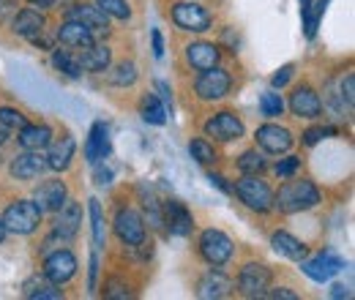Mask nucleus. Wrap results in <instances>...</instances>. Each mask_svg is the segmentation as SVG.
<instances>
[{
  "instance_id": "obj_1",
  "label": "nucleus",
  "mask_w": 355,
  "mask_h": 300,
  "mask_svg": "<svg viewBox=\"0 0 355 300\" xmlns=\"http://www.w3.org/2000/svg\"><path fill=\"white\" fill-rule=\"evenodd\" d=\"M320 202V191L311 180H284L282 188L273 194V208H279L282 213H301L309 211Z\"/></svg>"
},
{
  "instance_id": "obj_2",
  "label": "nucleus",
  "mask_w": 355,
  "mask_h": 300,
  "mask_svg": "<svg viewBox=\"0 0 355 300\" xmlns=\"http://www.w3.org/2000/svg\"><path fill=\"white\" fill-rule=\"evenodd\" d=\"M0 221H3L6 232L31 235V232H36L39 224H42V208H39L36 202H31V200H17V202H11V205L6 208V213H3Z\"/></svg>"
},
{
  "instance_id": "obj_3",
  "label": "nucleus",
  "mask_w": 355,
  "mask_h": 300,
  "mask_svg": "<svg viewBox=\"0 0 355 300\" xmlns=\"http://www.w3.org/2000/svg\"><path fill=\"white\" fill-rule=\"evenodd\" d=\"M235 194L241 197V202L257 213H266L273 208V191L263 177L257 175H243L238 183H235Z\"/></svg>"
},
{
  "instance_id": "obj_4",
  "label": "nucleus",
  "mask_w": 355,
  "mask_h": 300,
  "mask_svg": "<svg viewBox=\"0 0 355 300\" xmlns=\"http://www.w3.org/2000/svg\"><path fill=\"white\" fill-rule=\"evenodd\" d=\"M173 22L180 30H191V33H205L214 25V17L208 8L197 6V3H175L173 6Z\"/></svg>"
},
{
  "instance_id": "obj_5",
  "label": "nucleus",
  "mask_w": 355,
  "mask_h": 300,
  "mask_svg": "<svg viewBox=\"0 0 355 300\" xmlns=\"http://www.w3.org/2000/svg\"><path fill=\"white\" fill-rule=\"evenodd\" d=\"M200 254L214 267L227 265L232 259V240L224 232H219V229H205L200 235Z\"/></svg>"
},
{
  "instance_id": "obj_6",
  "label": "nucleus",
  "mask_w": 355,
  "mask_h": 300,
  "mask_svg": "<svg viewBox=\"0 0 355 300\" xmlns=\"http://www.w3.org/2000/svg\"><path fill=\"white\" fill-rule=\"evenodd\" d=\"M268 287H270V270H268L266 265L249 262V265L241 267V276H238L241 295H246V298H263Z\"/></svg>"
},
{
  "instance_id": "obj_7",
  "label": "nucleus",
  "mask_w": 355,
  "mask_h": 300,
  "mask_svg": "<svg viewBox=\"0 0 355 300\" xmlns=\"http://www.w3.org/2000/svg\"><path fill=\"white\" fill-rule=\"evenodd\" d=\"M230 85H232L230 74L219 66H214V69L200 74V80L194 82V90H197V96L202 101H216V98H224L230 93Z\"/></svg>"
},
{
  "instance_id": "obj_8",
  "label": "nucleus",
  "mask_w": 355,
  "mask_h": 300,
  "mask_svg": "<svg viewBox=\"0 0 355 300\" xmlns=\"http://www.w3.org/2000/svg\"><path fill=\"white\" fill-rule=\"evenodd\" d=\"M115 235L126 246H142V240H145V221H142V215L132 211V208L118 211V215H115Z\"/></svg>"
},
{
  "instance_id": "obj_9",
  "label": "nucleus",
  "mask_w": 355,
  "mask_h": 300,
  "mask_svg": "<svg viewBox=\"0 0 355 300\" xmlns=\"http://www.w3.org/2000/svg\"><path fill=\"white\" fill-rule=\"evenodd\" d=\"M243 121L235 112H219L205 123V136H214L219 142H232L243 136Z\"/></svg>"
},
{
  "instance_id": "obj_10",
  "label": "nucleus",
  "mask_w": 355,
  "mask_h": 300,
  "mask_svg": "<svg viewBox=\"0 0 355 300\" xmlns=\"http://www.w3.org/2000/svg\"><path fill=\"white\" fill-rule=\"evenodd\" d=\"M74 273H77V257L66 249H60L44 259V276L49 281H55L58 287L66 284L69 279H74Z\"/></svg>"
},
{
  "instance_id": "obj_11",
  "label": "nucleus",
  "mask_w": 355,
  "mask_h": 300,
  "mask_svg": "<svg viewBox=\"0 0 355 300\" xmlns=\"http://www.w3.org/2000/svg\"><path fill=\"white\" fill-rule=\"evenodd\" d=\"M290 109L295 118H306V121H317L322 115V101L320 96L311 90L309 85H301L293 90L290 96Z\"/></svg>"
},
{
  "instance_id": "obj_12",
  "label": "nucleus",
  "mask_w": 355,
  "mask_h": 300,
  "mask_svg": "<svg viewBox=\"0 0 355 300\" xmlns=\"http://www.w3.org/2000/svg\"><path fill=\"white\" fill-rule=\"evenodd\" d=\"M69 19H77V22H83L85 28H88L93 36H107L110 33V19H107V14L96 6V3H83V6H74L71 8V14H69Z\"/></svg>"
},
{
  "instance_id": "obj_13",
  "label": "nucleus",
  "mask_w": 355,
  "mask_h": 300,
  "mask_svg": "<svg viewBox=\"0 0 355 300\" xmlns=\"http://www.w3.org/2000/svg\"><path fill=\"white\" fill-rule=\"evenodd\" d=\"M66 200H69V188H66L63 180H44V183L36 188V197H33V202H36L42 211H49V213H58Z\"/></svg>"
},
{
  "instance_id": "obj_14",
  "label": "nucleus",
  "mask_w": 355,
  "mask_h": 300,
  "mask_svg": "<svg viewBox=\"0 0 355 300\" xmlns=\"http://www.w3.org/2000/svg\"><path fill=\"white\" fill-rule=\"evenodd\" d=\"M257 142L260 148L279 156V153H287L293 148V134L284 129V126H276V123H266L257 129Z\"/></svg>"
},
{
  "instance_id": "obj_15",
  "label": "nucleus",
  "mask_w": 355,
  "mask_h": 300,
  "mask_svg": "<svg viewBox=\"0 0 355 300\" xmlns=\"http://www.w3.org/2000/svg\"><path fill=\"white\" fill-rule=\"evenodd\" d=\"M80 224H83V208H80V202L66 200L63 208L58 211V218H55V235H60L63 240H71L80 232Z\"/></svg>"
},
{
  "instance_id": "obj_16",
  "label": "nucleus",
  "mask_w": 355,
  "mask_h": 300,
  "mask_svg": "<svg viewBox=\"0 0 355 300\" xmlns=\"http://www.w3.org/2000/svg\"><path fill=\"white\" fill-rule=\"evenodd\" d=\"M345 267V262L342 257H336V254H331V252H325V254H317L314 259H306L304 262V273L314 279V281H328L331 276H336L339 270Z\"/></svg>"
},
{
  "instance_id": "obj_17",
  "label": "nucleus",
  "mask_w": 355,
  "mask_h": 300,
  "mask_svg": "<svg viewBox=\"0 0 355 300\" xmlns=\"http://www.w3.org/2000/svg\"><path fill=\"white\" fill-rule=\"evenodd\" d=\"M110 150H112V145H110V129L98 121V123H93V129L88 134L85 159H88V164H98V161L110 159Z\"/></svg>"
},
{
  "instance_id": "obj_18",
  "label": "nucleus",
  "mask_w": 355,
  "mask_h": 300,
  "mask_svg": "<svg viewBox=\"0 0 355 300\" xmlns=\"http://www.w3.org/2000/svg\"><path fill=\"white\" fill-rule=\"evenodd\" d=\"M58 42L63 44L66 49H88L90 44H96V36L90 33L88 28L77 19H69L58 28Z\"/></svg>"
},
{
  "instance_id": "obj_19",
  "label": "nucleus",
  "mask_w": 355,
  "mask_h": 300,
  "mask_svg": "<svg viewBox=\"0 0 355 300\" xmlns=\"http://www.w3.org/2000/svg\"><path fill=\"white\" fill-rule=\"evenodd\" d=\"M164 224L170 227V232L178 235V238H186V235H191V229H194V218L186 211V205L178 202V200H170V202L164 205Z\"/></svg>"
},
{
  "instance_id": "obj_20",
  "label": "nucleus",
  "mask_w": 355,
  "mask_h": 300,
  "mask_svg": "<svg viewBox=\"0 0 355 300\" xmlns=\"http://www.w3.org/2000/svg\"><path fill=\"white\" fill-rule=\"evenodd\" d=\"M219 46L216 44H208V42H197V44H189L186 46V60L197 69V71H208L214 66H219Z\"/></svg>"
},
{
  "instance_id": "obj_21",
  "label": "nucleus",
  "mask_w": 355,
  "mask_h": 300,
  "mask_svg": "<svg viewBox=\"0 0 355 300\" xmlns=\"http://www.w3.org/2000/svg\"><path fill=\"white\" fill-rule=\"evenodd\" d=\"M44 170H46V156H42L39 150H28V153H22V156H17L11 161V175L17 180H33V177H39Z\"/></svg>"
},
{
  "instance_id": "obj_22",
  "label": "nucleus",
  "mask_w": 355,
  "mask_h": 300,
  "mask_svg": "<svg viewBox=\"0 0 355 300\" xmlns=\"http://www.w3.org/2000/svg\"><path fill=\"white\" fill-rule=\"evenodd\" d=\"M52 145V142H49ZM74 150H77V142H74V136H60V142H55L52 148H49V153H46V167L49 170H66L69 164H71V159H74Z\"/></svg>"
},
{
  "instance_id": "obj_23",
  "label": "nucleus",
  "mask_w": 355,
  "mask_h": 300,
  "mask_svg": "<svg viewBox=\"0 0 355 300\" xmlns=\"http://www.w3.org/2000/svg\"><path fill=\"white\" fill-rule=\"evenodd\" d=\"M110 60H112V52H110V46H104V44H90L88 49L80 55L83 71H90V74L107 71V69H110Z\"/></svg>"
},
{
  "instance_id": "obj_24",
  "label": "nucleus",
  "mask_w": 355,
  "mask_h": 300,
  "mask_svg": "<svg viewBox=\"0 0 355 300\" xmlns=\"http://www.w3.org/2000/svg\"><path fill=\"white\" fill-rule=\"evenodd\" d=\"M230 290H232V281H230L224 273H219V270H211V273H205V276L200 279L197 295H200V298H227Z\"/></svg>"
},
{
  "instance_id": "obj_25",
  "label": "nucleus",
  "mask_w": 355,
  "mask_h": 300,
  "mask_svg": "<svg viewBox=\"0 0 355 300\" xmlns=\"http://www.w3.org/2000/svg\"><path fill=\"white\" fill-rule=\"evenodd\" d=\"M14 33L17 36H25V39H36L44 33V17L33 8H25L14 17Z\"/></svg>"
},
{
  "instance_id": "obj_26",
  "label": "nucleus",
  "mask_w": 355,
  "mask_h": 300,
  "mask_svg": "<svg viewBox=\"0 0 355 300\" xmlns=\"http://www.w3.org/2000/svg\"><path fill=\"white\" fill-rule=\"evenodd\" d=\"M270 246H273L279 254H284L287 259H295V262L306 259V246H304L298 238H293L290 232H284V229H279V232L270 235Z\"/></svg>"
},
{
  "instance_id": "obj_27",
  "label": "nucleus",
  "mask_w": 355,
  "mask_h": 300,
  "mask_svg": "<svg viewBox=\"0 0 355 300\" xmlns=\"http://www.w3.org/2000/svg\"><path fill=\"white\" fill-rule=\"evenodd\" d=\"M22 295L28 300H58L63 298V292L58 290V284L55 281H49V279H39V276H33V279H28L25 281V287H22Z\"/></svg>"
},
{
  "instance_id": "obj_28",
  "label": "nucleus",
  "mask_w": 355,
  "mask_h": 300,
  "mask_svg": "<svg viewBox=\"0 0 355 300\" xmlns=\"http://www.w3.org/2000/svg\"><path fill=\"white\" fill-rule=\"evenodd\" d=\"M49 142H52V129L44 126V123L22 126V129H19V145H22L25 150H44Z\"/></svg>"
},
{
  "instance_id": "obj_29",
  "label": "nucleus",
  "mask_w": 355,
  "mask_h": 300,
  "mask_svg": "<svg viewBox=\"0 0 355 300\" xmlns=\"http://www.w3.org/2000/svg\"><path fill=\"white\" fill-rule=\"evenodd\" d=\"M139 112H142V121L150 123V126H164V123H167V107H164V101H162L156 93L142 96Z\"/></svg>"
},
{
  "instance_id": "obj_30",
  "label": "nucleus",
  "mask_w": 355,
  "mask_h": 300,
  "mask_svg": "<svg viewBox=\"0 0 355 300\" xmlns=\"http://www.w3.org/2000/svg\"><path fill=\"white\" fill-rule=\"evenodd\" d=\"M52 66H55L58 71H63L66 77H71V80L83 77L80 55H74L71 49H55V52H52Z\"/></svg>"
},
{
  "instance_id": "obj_31",
  "label": "nucleus",
  "mask_w": 355,
  "mask_h": 300,
  "mask_svg": "<svg viewBox=\"0 0 355 300\" xmlns=\"http://www.w3.org/2000/svg\"><path fill=\"white\" fill-rule=\"evenodd\" d=\"M88 211H90V229H93V243H96V246H104V238H107V232H104V211H101L98 200H90Z\"/></svg>"
},
{
  "instance_id": "obj_32",
  "label": "nucleus",
  "mask_w": 355,
  "mask_h": 300,
  "mask_svg": "<svg viewBox=\"0 0 355 300\" xmlns=\"http://www.w3.org/2000/svg\"><path fill=\"white\" fill-rule=\"evenodd\" d=\"M189 153H191V159L200 161V164H214V161H216V150H214V145H211L208 139H194V142L189 145Z\"/></svg>"
},
{
  "instance_id": "obj_33",
  "label": "nucleus",
  "mask_w": 355,
  "mask_h": 300,
  "mask_svg": "<svg viewBox=\"0 0 355 300\" xmlns=\"http://www.w3.org/2000/svg\"><path fill=\"white\" fill-rule=\"evenodd\" d=\"M238 170L243 175H260L266 170V159L257 153V150H246L241 159H238Z\"/></svg>"
},
{
  "instance_id": "obj_34",
  "label": "nucleus",
  "mask_w": 355,
  "mask_h": 300,
  "mask_svg": "<svg viewBox=\"0 0 355 300\" xmlns=\"http://www.w3.org/2000/svg\"><path fill=\"white\" fill-rule=\"evenodd\" d=\"M260 109H263V115H266V118H279V115L284 112V101H282V96H279V93L266 90V93L260 96Z\"/></svg>"
},
{
  "instance_id": "obj_35",
  "label": "nucleus",
  "mask_w": 355,
  "mask_h": 300,
  "mask_svg": "<svg viewBox=\"0 0 355 300\" xmlns=\"http://www.w3.org/2000/svg\"><path fill=\"white\" fill-rule=\"evenodd\" d=\"M137 82V66H134L132 60H126V63H118L115 66V71H112V85L118 87H129Z\"/></svg>"
},
{
  "instance_id": "obj_36",
  "label": "nucleus",
  "mask_w": 355,
  "mask_h": 300,
  "mask_svg": "<svg viewBox=\"0 0 355 300\" xmlns=\"http://www.w3.org/2000/svg\"><path fill=\"white\" fill-rule=\"evenodd\" d=\"M96 6L107 14V17H115V19H129L132 17V8L126 0H96Z\"/></svg>"
},
{
  "instance_id": "obj_37",
  "label": "nucleus",
  "mask_w": 355,
  "mask_h": 300,
  "mask_svg": "<svg viewBox=\"0 0 355 300\" xmlns=\"http://www.w3.org/2000/svg\"><path fill=\"white\" fill-rule=\"evenodd\" d=\"M0 123L6 129H22V126H28L25 115L19 109H14V107H0Z\"/></svg>"
},
{
  "instance_id": "obj_38",
  "label": "nucleus",
  "mask_w": 355,
  "mask_h": 300,
  "mask_svg": "<svg viewBox=\"0 0 355 300\" xmlns=\"http://www.w3.org/2000/svg\"><path fill=\"white\" fill-rule=\"evenodd\" d=\"M298 170H301V159H298V156H287V159H282V161L276 164V175H279V177H293Z\"/></svg>"
},
{
  "instance_id": "obj_39",
  "label": "nucleus",
  "mask_w": 355,
  "mask_h": 300,
  "mask_svg": "<svg viewBox=\"0 0 355 300\" xmlns=\"http://www.w3.org/2000/svg\"><path fill=\"white\" fill-rule=\"evenodd\" d=\"M293 71H295V66L293 63H287V66H282L276 74H273V80H270V85L273 87H284L290 82V77H293Z\"/></svg>"
},
{
  "instance_id": "obj_40",
  "label": "nucleus",
  "mask_w": 355,
  "mask_h": 300,
  "mask_svg": "<svg viewBox=\"0 0 355 300\" xmlns=\"http://www.w3.org/2000/svg\"><path fill=\"white\" fill-rule=\"evenodd\" d=\"M342 101H347V107L353 109V104H355V77L353 74H347L345 82H342Z\"/></svg>"
},
{
  "instance_id": "obj_41",
  "label": "nucleus",
  "mask_w": 355,
  "mask_h": 300,
  "mask_svg": "<svg viewBox=\"0 0 355 300\" xmlns=\"http://www.w3.org/2000/svg\"><path fill=\"white\" fill-rule=\"evenodd\" d=\"M328 134H331V129H322V126H311V129H306V134H304V142H306V145H317V142H320V139H322V136H328Z\"/></svg>"
},
{
  "instance_id": "obj_42",
  "label": "nucleus",
  "mask_w": 355,
  "mask_h": 300,
  "mask_svg": "<svg viewBox=\"0 0 355 300\" xmlns=\"http://www.w3.org/2000/svg\"><path fill=\"white\" fill-rule=\"evenodd\" d=\"M150 42H153V55L162 58L164 55V39H162V30H153L150 33Z\"/></svg>"
},
{
  "instance_id": "obj_43",
  "label": "nucleus",
  "mask_w": 355,
  "mask_h": 300,
  "mask_svg": "<svg viewBox=\"0 0 355 300\" xmlns=\"http://www.w3.org/2000/svg\"><path fill=\"white\" fill-rule=\"evenodd\" d=\"M96 279H98V257H96V254H90V279H88L90 292L96 290Z\"/></svg>"
},
{
  "instance_id": "obj_44",
  "label": "nucleus",
  "mask_w": 355,
  "mask_h": 300,
  "mask_svg": "<svg viewBox=\"0 0 355 300\" xmlns=\"http://www.w3.org/2000/svg\"><path fill=\"white\" fill-rule=\"evenodd\" d=\"M263 298H273V300H295L298 295L290 292V290H273V292H266Z\"/></svg>"
},
{
  "instance_id": "obj_45",
  "label": "nucleus",
  "mask_w": 355,
  "mask_h": 300,
  "mask_svg": "<svg viewBox=\"0 0 355 300\" xmlns=\"http://www.w3.org/2000/svg\"><path fill=\"white\" fill-rule=\"evenodd\" d=\"M208 180H211V186H216V188H222L224 194H230V186L224 183L222 175H214V172H211V175H208Z\"/></svg>"
},
{
  "instance_id": "obj_46",
  "label": "nucleus",
  "mask_w": 355,
  "mask_h": 300,
  "mask_svg": "<svg viewBox=\"0 0 355 300\" xmlns=\"http://www.w3.org/2000/svg\"><path fill=\"white\" fill-rule=\"evenodd\" d=\"M110 180H112V170H101V167L96 170V183H101V186H107Z\"/></svg>"
},
{
  "instance_id": "obj_47",
  "label": "nucleus",
  "mask_w": 355,
  "mask_h": 300,
  "mask_svg": "<svg viewBox=\"0 0 355 300\" xmlns=\"http://www.w3.org/2000/svg\"><path fill=\"white\" fill-rule=\"evenodd\" d=\"M331 298H350V290L342 287V284H336V287L331 290Z\"/></svg>"
},
{
  "instance_id": "obj_48",
  "label": "nucleus",
  "mask_w": 355,
  "mask_h": 300,
  "mask_svg": "<svg viewBox=\"0 0 355 300\" xmlns=\"http://www.w3.org/2000/svg\"><path fill=\"white\" fill-rule=\"evenodd\" d=\"M156 87L162 90V98H164V101H170V87H167V82H156Z\"/></svg>"
},
{
  "instance_id": "obj_49",
  "label": "nucleus",
  "mask_w": 355,
  "mask_h": 300,
  "mask_svg": "<svg viewBox=\"0 0 355 300\" xmlns=\"http://www.w3.org/2000/svg\"><path fill=\"white\" fill-rule=\"evenodd\" d=\"M28 3H33V6H39V8H49L55 0H28Z\"/></svg>"
},
{
  "instance_id": "obj_50",
  "label": "nucleus",
  "mask_w": 355,
  "mask_h": 300,
  "mask_svg": "<svg viewBox=\"0 0 355 300\" xmlns=\"http://www.w3.org/2000/svg\"><path fill=\"white\" fill-rule=\"evenodd\" d=\"M6 139H8V129H6V126H3V123H0V148H3V145H6Z\"/></svg>"
},
{
  "instance_id": "obj_51",
  "label": "nucleus",
  "mask_w": 355,
  "mask_h": 300,
  "mask_svg": "<svg viewBox=\"0 0 355 300\" xmlns=\"http://www.w3.org/2000/svg\"><path fill=\"white\" fill-rule=\"evenodd\" d=\"M306 8H311V0H301V11H306Z\"/></svg>"
},
{
  "instance_id": "obj_52",
  "label": "nucleus",
  "mask_w": 355,
  "mask_h": 300,
  "mask_svg": "<svg viewBox=\"0 0 355 300\" xmlns=\"http://www.w3.org/2000/svg\"><path fill=\"white\" fill-rule=\"evenodd\" d=\"M6 240V227H3V221H0V243Z\"/></svg>"
}]
</instances>
